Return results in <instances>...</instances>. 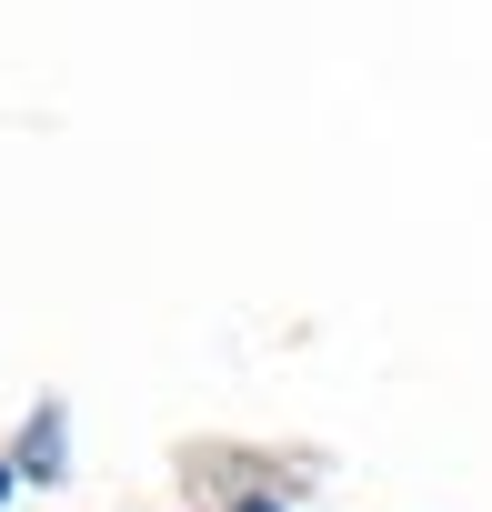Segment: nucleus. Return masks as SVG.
I'll list each match as a JSON object with an SVG mask.
<instances>
[{
    "mask_svg": "<svg viewBox=\"0 0 492 512\" xmlns=\"http://www.w3.org/2000/svg\"><path fill=\"white\" fill-rule=\"evenodd\" d=\"M241 512H282V502H241Z\"/></svg>",
    "mask_w": 492,
    "mask_h": 512,
    "instance_id": "1",
    "label": "nucleus"
},
{
    "mask_svg": "<svg viewBox=\"0 0 492 512\" xmlns=\"http://www.w3.org/2000/svg\"><path fill=\"white\" fill-rule=\"evenodd\" d=\"M0 492H11V472H0Z\"/></svg>",
    "mask_w": 492,
    "mask_h": 512,
    "instance_id": "2",
    "label": "nucleus"
}]
</instances>
